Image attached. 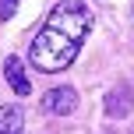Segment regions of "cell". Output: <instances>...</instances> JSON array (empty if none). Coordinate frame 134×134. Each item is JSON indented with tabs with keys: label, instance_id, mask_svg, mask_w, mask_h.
Instances as JSON below:
<instances>
[{
	"label": "cell",
	"instance_id": "6",
	"mask_svg": "<svg viewBox=\"0 0 134 134\" xmlns=\"http://www.w3.org/2000/svg\"><path fill=\"white\" fill-rule=\"evenodd\" d=\"M14 11H18V0H0V21L14 18Z\"/></svg>",
	"mask_w": 134,
	"mask_h": 134
},
{
	"label": "cell",
	"instance_id": "3",
	"mask_svg": "<svg viewBox=\"0 0 134 134\" xmlns=\"http://www.w3.org/2000/svg\"><path fill=\"white\" fill-rule=\"evenodd\" d=\"M102 109H106V116H113V120H120V116H131L134 109V92L127 85H116L113 92H106V102H102Z\"/></svg>",
	"mask_w": 134,
	"mask_h": 134
},
{
	"label": "cell",
	"instance_id": "1",
	"mask_svg": "<svg viewBox=\"0 0 134 134\" xmlns=\"http://www.w3.org/2000/svg\"><path fill=\"white\" fill-rule=\"evenodd\" d=\"M88 32H92V7L85 0H60L46 14L42 28L35 32L32 46H28L32 67H39L42 74H57L71 67Z\"/></svg>",
	"mask_w": 134,
	"mask_h": 134
},
{
	"label": "cell",
	"instance_id": "7",
	"mask_svg": "<svg viewBox=\"0 0 134 134\" xmlns=\"http://www.w3.org/2000/svg\"><path fill=\"white\" fill-rule=\"evenodd\" d=\"M131 18H134V11H131Z\"/></svg>",
	"mask_w": 134,
	"mask_h": 134
},
{
	"label": "cell",
	"instance_id": "5",
	"mask_svg": "<svg viewBox=\"0 0 134 134\" xmlns=\"http://www.w3.org/2000/svg\"><path fill=\"white\" fill-rule=\"evenodd\" d=\"M21 131H25V113H21V106H14V102L0 106V134H21Z\"/></svg>",
	"mask_w": 134,
	"mask_h": 134
},
{
	"label": "cell",
	"instance_id": "2",
	"mask_svg": "<svg viewBox=\"0 0 134 134\" xmlns=\"http://www.w3.org/2000/svg\"><path fill=\"white\" fill-rule=\"evenodd\" d=\"M74 109H78V92L74 88H49L46 95H42V113H49V116H71Z\"/></svg>",
	"mask_w": 134,
	"mask_h": 134
},
{
	"label": "cell",
	"instance_id": "4",
	"mask_svg": "<svg viewBox=\"0 0 134 134\" xmlns=\"http://www.w3.org/2000/svg\"><path fill=\"white\" fill-rule=\"evenodd\" d=\"M4 78H7V85H11L18 95H28V92H32V81H28L25 64H21L18 57H7V60H4Z\"/></svg>",
	"mask_w": 134,
	"mask_h": 134
}]
</instances>
